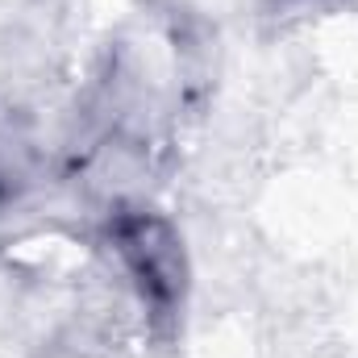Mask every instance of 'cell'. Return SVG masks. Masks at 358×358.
<instances>
[{
	"mask_svg": "<svg viewBox=\"0 0 358 358\" xmlns=\"http://www.w3.org/2000/svg\"><path fill=\"white\" fill-rule=\"evenodd\" d=\"M104 246L113 250L155 334L171 338L183 321L192 292V259L179 225L146 200H121L104 217Z\"/></svg>",
	"mask_w": 358,
	"mask_h": 358,
	"instance_id": "obj_1",
	"label": "cell"
},
{
	"mask_svg": "<svg viewBox=\"0 0 358 358\" xmlns=\"http://www.w3.org/2000/svg\"><path fill=\"white\" fill-rule=\"evenodd\" d=\"M13 200H17V176L0 163V208H8Z\"/></svg>",
	"mask_w": 358,
	"mask_h": 358,
	"instance_id": "obj_2",
	"label": "cell"
}]
</instances>
